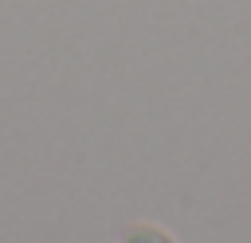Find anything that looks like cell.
Listing matches in <instances>:
<instances>
[{"mask_svg":"<svg viewBox=\"0 0 251 243\" xmlns=\"http://www.w3.org/2000/svg\"><path fill=\"white\" fill-rule=\"evenodd\" d=\"M118 243H176V239L157 223H129V227H122Z\"/></svg>","mask_w":251,"mask_h":243,"instance_id":"cell-1","label":"cell"}]
</instances>
